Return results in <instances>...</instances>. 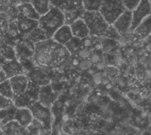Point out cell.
I'll return each instance as SVG.
<instances>
[{
  "label": "cell",
  "mask_w": 151,
  "mask_h": 135,
  "mask_svg": "<svg viewBox=\"0 0 151 135\" xmlns=\"http://www.w3.org/2000/svg\"><path fill=\"white\" fill-rule=\"evenodd\" d=\"M69 26H70V29H71V32H72V34L73 37H76L79 39H83V38L87 37L88 35H89L88 28L81 18L76 19L75 21L71 23Z\"/></svg>",
  "instance_id": "obj_15"
},
{
  "label": "cell",
  "mask_w": 151,
  "mask_h": 135,
  "mask_svg": "<svg viewBox=\"0 0 151 135\" xmlns=\"http://www.w3.org/2000/svg\"><path fill=\"white\" fill-rule=\"evenodd\" d=\"M30 0H10V3L12 4L13 5H18L19 4H23V3H29Z\"/></svg>",
  "instance_id": "obj_36"
},
{
  "label": "cell",
  "mask_w": 151,
  "mask_h": 135,
  "mask_svg": "<svg viewBox=\"0 0 151 135\" xmlns=\"http://www.w3.org/2000/svg\"><path fill=\"white\" fill-rule=\"evenodd\" d=\"M99 42V37L93 36V35H88L87 37L81 39V46L88 49H94L95 45Z\"/></svg>",
  "instance_id": "obj_27"
},
{
  "label": "cell",
  "mask_w": 151,
  "mask_h": 135,
  "mask_svg": "<svg viewBox=\"0 0 151 135\" xmlns=\"http://www.w3.org/2000/svg\"><path fill=\"white\" fill-rule=\"evenodd\" d=\"M73 37L71 29H70V26L64 24L63 26H61L52 35V39L58 44L61 45H65L71 38Z\"/></svg>",
  "instance_id": "obj_17"
},
{
  "label": "cell",
  "mask_w": 151,
  "mask_h": 135,
  "mask_svg": "<svg viewBox=\"0 0 151 135\" xmlns=\"http://www.w3.org/2000/svg\"><path fill=\"white\" fill-rule=\"evenodd\" d=\"M85 11H99L103 0H81Z\"/></svg>",
  "instance_id": "obj_25"
},
{
  "label": "cell",
  "mask_w": 151,
  "mask_h": 135,
  "mask_svg": "<svg viewBox=\"0 0 151 135\" xmlns=\"http://www.w3.org/2000/svg\"><path fill=\"white\" fill-rule=\"evenodd\" d=\"M13 119L22 127L28 126L34 120L32 113L29 108L19 107L15 110L13 114Z\"/></svg>",
  "instance_id": "obj_12"
},
{
  "label": "cell",
  "mask_w": 151,
  "mask_h": 135,
  "mask_svg": "<svg viewBox=\"0 0 151 135\" xmlns=\"http://www.w3.org/2000/svg\"><path fill=\"white\" fill-rule=\"evenodd\" d=\"M40 91V86L28 80L27 89L24 93L19 96H17L13 98V104L17 108L24 107L29 108L33 103L38 102V95Z\"/></svg>",
  "instance_id": "obj_6"
},
{
  "label": "cell",
  "mask_w": 151,
  "mask_h": 135,
  "mask_svg": "<svg viewBox=\"0 0 151 135\" xmlns=\"http://www.w3.org/2000/svg\"><path fill=\"white\" fill-rule=\"evenodd\" d=\"M25 38H27L33 43H36V42H39L48 39L46 34H44V32L38 27L36 28H35L33 31H31L27 36H25Z\"/></svg>",
  "instance_id": "obj_22"
},
{
  "label": "cell",
  "mask_w": 151,
  "mask_h": 135,
  "mask_svg": "<svg viewBox=\"0 0 151 135\" xmlns=\"http://www.w3.org/2000/svg\"><path fill=\"white\" fill-rule=\"evenodd\" d=\"M16 25L18 27L19 32L20 35L27 36L31 31H33L35 28L38 27V21L31 19L22 18V17H17L15 19Z\"/></svg>",
  "instance_id": "obj_13"
},
{
  "label": "cell",
  "mask_w": 151,
  "mask_h": 135,
  "mask_svg": "<svg viewBox=\"0 0 151 135\" xmlns=\"http://www.w3.org/2000/svg\"><path fill=\"white\" fill-rule=\"evenodd\" d=\"M64 46L65 47L67 51L70 53V55L73 56L76 52V50L81 46V39L73 36Z\"/></svg>",
  "instance_id": "obj_23"
},
{
  "label": "cell",
  "mask_w": 151,
  "mask_h": 135,
  "mask_svg": "<svg viewBox=\"0 0 151 135\" xmlns=\"http://www.w3.org/2000/svg\"><path fill=\"white\" fill-rule=\"evenodd\" d=\"M57 99V95L53 92V89L50 84L41 86L38 95V102L42 105L50 108Z\"/></svg>",
  "instance_id": "obj_10"
},
{
  "label": "cell",
  "mask_w": 151,
  "mask_h": 135,
  "mask_svg": "<svg viewBox=\"0 0 151 135\" xmlns=\"http://www.w3.org/2000/svg\"><path fill=\"white\" fill-rule=\"evenodd\" d=\"M99 41H100V44H101V50H100L104 54H112L116 50V49L119 47L118 42L116 40H112V39H109V38L100 36Z\"/></svg>",
  "instance_id": "obj_20"
},
{
  "label": "cell",
  "mask_w": 151,
  "mask_h": 135,
  "mask_svg": "<svg viewBox=\"0 0 151 135\" xmlns=\"http://www.w3.org/2000/svg\"><path fill=\"white\" fill-rule=\"evenodd\" d=\"M7 79H8V78H7L5 73H4V71L3 70V68H2V66H1V65H0V83L3 82V81H4V80H6Z\"/></svg>",
  "instance_id": "obj_35"
},
{
  "label": "cell",
  "mask_w": 151,
  "mask_h": 135,
  "mask_svg": "<svg viewBox=\"0 0 151 135\" xmlns=\"http://www.w3.org/2000/svg\"><path fill=\"white\" fill-rule=\"evenodd\" d=\"M29 110L34 119L41 123L45 128H50L52 122V113L50 108H48L39 102H36L29 107Z\"/></svg>",
  "instance_id": "obj_7"
},
{
  "label": "cell",
  "mask_w": 151,
  "mask_h": 135,
  "mask_svg": "<svg viewBox=\"0 0 151 135\" xmlns=\"http://www.w3.org/2000/svg\"><path fill=\"white\" fill-rule=\"evenodd\" d=\"M51 7L58 8L65 16V24L70 25L82 17L85 9L81 0H50Z\"/></svg>",
  "instance_id": "obj_3"
},
{
  "label": "cell",
  "mask_w": 151,
  "mask_h": 135,
  "mask_svg": "<svg viewBox=\"0 0 151 135\" xmlns=\"http://www.w3.org/2000/svg\"><path fill=\"white\" fill-rule=\"evenodd\" d=\"M89 59L91 60V62L95 65L97 62L101 61L102 59H104V53L100 50H92L91 54L89 56Z\"/></svg>",
  "instance_id": "obj_31"
},
{
  "label": "cell",
  "mask_w": 151,
  "mask_h": 135,
  "mask_svg": "<svg viewBox=\"0 0 151 135\" xmlns=\"http://www.w3.org/2000/svg\"><path fill=\"white\" fill-rule=\"evenodd\" d=\"M151 16H148L147 18H145L133 31L132 33L134 34L137 37L141 38V37H145L149 34H150L151 30Z\"/></svg>",
  "instance_id": "obj_19"
},
{
  "label": "cell",
  "mask_w": 151,
  "mask_h": 135,
  "mask_svg": "<svg viewBox=\"0 0 151 135\" xmlns=\"http://www.w3.org/2000/svg\"><path fill=\"white\" fill-rule=\"evenodd\" d=\"M75 66H77L79 70L86 72L91 70L94 66V64L91 62L89 58H82V59H78Z\"/></svg>",
  "instance_id": "obj_26"
},
{
  "label": "cell",
  "mask_w": 151,
  "mask_h": 135,
  "mask_svg": "<svg viewBox=\"0 0 151 135\" xmlns=\"http://www.w3.org/2000/svg\"><path fill=\"white\" fill-rule=\"evenodd\" d=\"M126 10L122 0H103L99 12L109 25H111Z\"/></svg>",
  "instance_id": "obj_5"
},
{
  "label": "cell",
  "mask_w": 151,
  "mask_h": 135,
  "mask_svg": "<svg viewBox=\"0 0 151 135\" xmlns=\"http://www.w3.org/2000/svg\"><path fill=\"white\" fill-rule=\"evenodd\" d=\"M141 1L142 0H122L126 10H129V11H133L140 4Z\"/></svg>",
  "instance_id": "obj_32"
},
{
  "label": "cell",
  "mask_w": 151,
  "mask_h": 135,
  "mask_svg": "<svg viewBox=\"0 0 151 135\" xmlns=\"http://www.w3.org/2000/svg\"><path fill=\"white\" fill-rule=\"evenodd\" d=\"M151 13L150 0H142L140 4L132 11V25L130 32H132L145 18Z\"/></svg>",
  "instance_id": "obj_8"
},
{
  "label": "cell",
  "mask_w": 151,
  "mask_h": 135,
  "mask_svg": "<svg viewBox=\"0 0 151 135\" xmlns=\"http://www.w3.org/2000/svg\"><path fill=\"white\" fill-rule=\"evenodd\" d=\"M16 10L18 13V17L31 19L35 20H38L40 18V15L36 12V11L34 9L33 5L29 3H23L16 5Z\"/></svg>",
  "instance_id": "obj_16"
},
{
  "label": "cell",
  "mask_w": 151,
  "mask_h": 135,
  "mask_svg": "<svg viewBox=\"0 0 151 135\" xmlns=\"http://www.w3.org/2000/svg\"><path fill=\"white\" fill-rule=\"evenodd\" d=\"M103 37L105 38H109V39H112V40H118L120 36V34L117 32V30L113 27L112 25H109V27H107L106 31L104 32V34L102 35Z\"/></svg>",
  "instance_id": "obj_29"
},
{
  "label": "cell",
  "mask_w": 151,
  "mask_h": 135,
  "mask_svg": "<svg viewBox=\"0 0 151 135\" xmlns=\"http://www.w3.org/2000/svg\"><path fill=\"white\" fill-rule=\"evenodd\" d=\"M0 95L9 98V99L13 100L14 96H13V93H12V89L9 79H7L6 80L0 83Z\"/></svg>",
  "instance_id": "obj_24"
},
{
  "label": "cell",
  "mask_w": 151,
  "mask_h": 135,
  "mask_svg": "<svg viewBox=\"0 0 151 135\" xmlns=\"http://www.w3.org/2000/svg\"><path fill=\"white\" fill-rule=\"evenodd\" d=\"M94 65H95V69H96V71H98V72H102V71H104V70L107 67V65H106L104 59H102L101 61L97 62V63L95 64Z\"/></svg>",
  "instance_id": "obj_34"
},
{
  "label": "cell",
  "mask_w": 151,
  "mask_h": 135,
  "mask_svg": "<svg viewBox=\"0 0 151 135\" xmlns=\"http://www.w3.org/2000/svg\"><path fill=\"white\" fill-rule=\"evenodd\" d=\"M71 57L64 45L57 43L52 38L35 43L33 61L37 67L50 68L61 65Z\"/></svg>",
  "instance_id": "obj_1"
},
{
  "label": "cell",
  "mask_w": 151,
  "mask_h": 135,
  "mask_svg": "<svg viewBox=\"0 0 151 135\" xmlns=\"http://www.w3.org/2000/svg\"><path fill=\"white\" fill-rule=\"evenodd\" d=\"M111 25L119 34H124L130 32V27L132 25V11L125 10Z\"/></svg>",
  "instance_id": "obj_9"
},
{
  "label": "cell",
  "mask_w": 151,
  "mask_h": 135,
  "mask_svg": "<svg viewBox=\"0 0 151 135\" xmlns=\"http://www.w3.org/2000/svg\"><path fill=\"white\" fill-rule=\"evenodd\" d=\"M30 4L40 16L44 15L51 8L50 0H30Z\"/></svg>",
  "instance_id": "obj_21"
},
{
  "label": "cell",
  "mask_w": 151,
  "mask_h": 135,
  "mask_svg": "<svg viewBox=\"0 0 151 135\" xmlns=\"http://www.w3.org/2000/svg\"><path fill=\"white\" fill-rule=\"evenodd\" d=\"M1 66L3 68V70L4 71L8 79L15 76V75L25 74L24 67L19 61H17L15 59H11L7 62H4L1 65Z\"/></svg>",
  "instance_id": "obj_14"
},
{
  "label": "cell",
  "mask_w": 151,
  "mask_h": 135,
  "mask_svg": "<svg viewBox=\"0 0 151 135\" xmlns=\"http://www.w3.org/2000/svg\"><path fill=\"white\" fill-rule=\"evenodd\" d=\"M102 80H103V75H102V72H94L92 74V80L96 85H100L102 83Z\"/></svg>",
  "instance_id": "obj_33"
},
{
  "label": "cell",
  "mask_w": 151,
  "mask_h": 135,
  "mask_svg": "<svg viewBox=\"0 0 151 135\" xmlns=\"http://www.w3.org/2000/svg\"><path fill=\"white\" fill-rule=\"evenodd\" d=\"M12 106H14V104H13V101L12 99H9V98L0 95V111L8 110L10 108H12Z\"/></svg>",
  "instance_id": "obj_30"
},
{
  "label": "cell",
  "mask_w": 151,
  "mask_h": 135,
  "mask_svg": "<svg viewBox=\"0 0 151 135\" xmlns=\"http://www.w3.org/2000/svg\"><path fill=\"white\" fill-rule=\"evenodd\" d=\"M27 78H28L29 80H31L32 82L37 84L40 87L49 84V81H50L49 78L47 77L45 73H43L39 67L36 68V69L31 70V72L29 73V76H27Z\"/></svg>",
  "instance_id": "obj_18"
},
{
  "label": "cell",
  "mask_w": 151,
  "mask_h": 135,
  "mask_svg": "<svg viewBox=\"0 0 151 135\" xmlns=\"http://www.w3.org/2000/svg\"><path fill=\"white\" fill-rule=\"evenodd\" d=\"M120 135H139L136 133H134V131H130V132H123V134Z\"/></svg>",
  "instance_id": "obj_37"
},
{
  "label": "cell",
  "mask_w": 151,
  "mask_h": 135,
  "mask_svg": "<svg viewBox=\"0 0 151 135\" xmlns=\"http://www.w3.org/2000/svg\"><path fill=\"white\" fill-rule=\"evenodd\" d=\"M28 80H29L26 74L15 75L9 79L14 97L17 96H19L25 92V90L27 89V84H28Z\"/></svg>",
  "instance_id": "obj_11"
},
{
  "label": "cell",
  "mask_w": 151,
  "mask_h": 135,
  "mask_svg": "<svg viewBox=\"0 0 151 135\" xmlns=\"http://www.w3.org/2000/svg\"><path fill=\"white\" fill-rule=\"evenodd\" d=\"M81 19L88 28L89 35L100 37L109 27V24L101 15L99 11H85Z\"/></svg>",
  "instance_id": "obj_4"
},
{
  "label": "cell",
  "mask_w": 151,
  "mask_h": 135,
  "mask_svg": "<svg viewBox=\"0 0 151 135\" xmlns=\"http://www.w3.org/2000/svg\"><path fill=\"white\" fill-rule=\"evenodd\" d=\"M38 21V27L41 28L47 38L52 37L54 33L65 24V16L58 8L51 7L44 15L40 16Z\"/></svg>",
  "instance_id": "obj_2"
},
{
  "label": "cell",
  "mask_w": 151,
  "mask_h": 135,
  "mask_svg": "<svg viewBox=\"0 0 151 135\" xmlns=\"http://www.w3.org/2000/svg\"><path fill=\"white\" fill-rule=\"evenodd\" d=\"M93 49H88V48H85L81 46L76 52L73 55V57H75L77 59H82V58H89V56L91 54Z\"/></svg>",
  "instance_id": "obj_28"
}]
</instances>
